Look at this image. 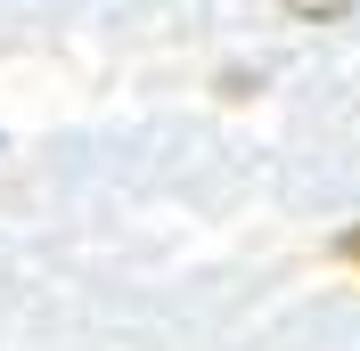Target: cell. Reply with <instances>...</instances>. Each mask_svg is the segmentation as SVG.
Here are the masks:
<instances>
[{
    "label": "cell",
    "instance_id": "obj_2",
    "mask_svg": "<svg viewBox=\"0 0 360 351\" xmlns=\"http://www.w3.org/2000/svg\"><path fill=\"white\" fill-rule=\"evenodd\" d=\"M344 262H352V270H360V229H344Z\"/></svg>",
    "mask_w": 360,
    "mask_h": 351
},
{
    "label": "cell",
    "instance_id": "obj_1",
    "mask_svg": "<svg viewBox=\"0 0 360 351\" xmlns=\"http://www.w3.org/2000/svg\"><path fill=\"white\" fill-rule=\"evenodd\" d=\"M287 17H303V25H336V17H352V0H287Z\"/></svg>",
    "mask_w": 360,
    "mask_h": 351
}]
</instances>
